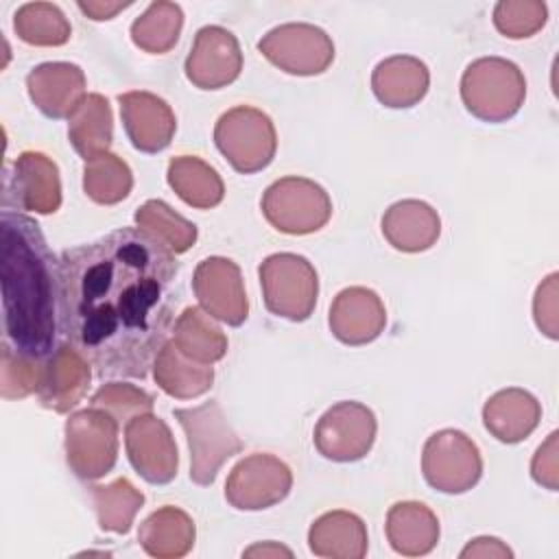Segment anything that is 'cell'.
Wrapping results in <instances>:
<instances>
[{"mask_svg": "<svg viewBox=\"0 0 559 559\" xmlns=\"http://www.w3.org/2000/svg\"><path fill=\"white\" fill-rule=\"evenodd\" d=\"M177 273L175 253L140 227L61 253V332L98 378H146L175 325Z\"/></svg>", "mask_w": 559, "mask_h": 559, "instance_id": "obj_1", "label": "cell"}, {"mask_svg": "<svg viewBox=\"0 0 559 559\" xmlns=\"http://www.w3.org/2000/svg\"><path fill=\"white\" fill-rule=\"evenodd\" d=\"M0 284L4 341L15 354L46 362L57 349L59 260L52 255L37 221L2 210Z\"/></svg>", "mask_w": 559, "mask_h": 559, "instance_id": "obj_2", "label": "cell"}, {"mask_svg": "<svg viewBox=\"0 0 559 559\" xmlns=\"http://www.w3.org/2000/svg\"><path fill=\"white\" fill-rule=\"evenodd\" d=\"M526 96L522 70L502 57H480L461 76V100L465 109L483 122H504L513 118Z\"/></svg>", "mask_w": 559, "mask_h": 559, "instance_id": "obj_3", "label": "cell"}, {"mask_svg": "<svg viewBox=\"0 0 559 559\" xmlns=\"http://www.w3.org/2000/svg\"><path fill=\"white\" fill-rule=\"evenodd\" d=\"M173 415L188 437L190 478L203 487L212 485L221 465L242 450V441L216 400L194 408H175Z\"/></svg>", "mask_w": 559, "mask_h": 559, "instance_id": "obj_4", "label": "cell"}, {"mask_svg": "<svg viewBox=\"0 0 559 559\" xmlns=\"http://www.w3.org/2000/svg\"><path fill=\"white\" fill-rule=\"evenodd\" d=\"M214 144L236 173L253 175L273 162L277 135L264 111L238 105L216 120Z\"/></svg>", "mask_w": 559, "mask_h": 559, "instance_id": "obj_5", "label": "cell"}, {"mask_svg": "<svg viewBox=\"0 0 559 559\" xmlns=\"http://www.w3.org/2000/svg\"><path fill=\"white\" fill-rule=\"evenodd\" d=\"M258 273L269 312L295 323L312 314L319 295V277L304 255L273 253L264 258Z\"/></svg>", "mask_w": 559, "mask_h": 559, "instance_id": "obj_6", "label": "cell"}, {"mask_svg": "<svg viewBox=\"0 0 559 559\" xmlns=\"http://www.w3.org/2000/svg\"><path fill=\"white\" fill-rule=\"evenodd\" d=\"M262 214L282 234L304 236L319 231L332 216L330 194L312 179L282 177L262 194Z\"/></svg>", "mask_w": 559, "mask_h": 559, "instance_id": "obj_7", "label": "cell"}, {"mask_svg": "<svg viewBox=\"0 0 559 559\" xmlns=\"http://www.w3.org/2000/svg\"><path fill=\"white\" fill-rule=\"evenodd\" d=\"M118 419L105 408L79 411L66 421V461L85 480L111 472L118 459Z\"/></svg>", "mask_w": 559, "mask_h": 559, "instance_id": "obj_8", "label": "cell"}, {"mask_svg": "<svg viewBox=\"0 0 559 559\" xmlns=\"http://www.w3.org/2000/svg\"><path fill=\"white\" fill-rule=\"evenodd\" d=\"M426 483L443 493H465L483 474V459L476 443L461 430L445 428L428 437L421 452Z\"/></svg>", "mask_w": 559, "mask_h": 559, "instance_id": "obj_9", "label": "cell"}, {"mask_svg": "<svg viewBox=\"0 0 559 559\" xmlns=\"http://www.w3.org/2000/svg\"><path fill=\"white\" fill-rule=\"evenodd\" d=\"M258 50L280 70L297 76H314L334 61L332 37L306 22H290L271 28L260 41Z\"/></svg>", "mask_w": 559, "mask_h": 559, "instance_id": "obj_10", "label": "cell"}, {"mask_svg": "<svg viewBox=\"0 0 559 559\" xmlns=\"http://www.w3.org/2000/svg\"><path fill=\"white\" fill-rule=\"evenodd\" d=\"M376 415L360 402H338L330 406L314 426V448L321 456L336 463H352L373 445L376 439Z\"/></svg>", "mask_w": 559, "mask_h": 559, "instance_id": "obj_11", "label": "cell"}, {"mask_svg": "<svg viewBox=\"0 0 559 559\" xmlns=\"http://www.w3.org/2000/svg\"><path fill=\"white\" fill-rule=\"evenodd\" d=\"M52 214L61 205V181L57 164L37 151H24L13 168L2 170V207Z\"/></svg>", "mask_w": 559, "mask_h": 559, "instance_id": "obj_12", "label": "cell"}, {"mask_svg": "<svg viewBox=\"0 0 559 559\" xmlns=\"http://www.w3.org/2000/svg\"><path fill=\"white\" fill-rule=\"evenodd\" d=\"M293 487L290 467L273 454H251L227 476L225 498L234 509L260 511L282 502Z\"/></svg>", "mask_w": 559, "mask_h": 559, "instance_id": "obj_13", "label": "cell"}, {"mask_svg": "<svg viewBox=\"0 0 559 559\" xmlns=\"http://www.w3.org/2000/svg\"><path fill=\"white\" fill-rule=\"evenodd\" d=\"M124 445L133 469L151 485H166L177 476V445L170 428L153 413H142L124 424Z\"/></svg>", "mask_w": 559, "mask_h": 559, "instance_id": "obj_14", "label": "cell"}, {"mask_svg": "<svg viewBox=\"0 0 559 559\" xmlns=\"http://www.w3.org/2000/svg\"><path fill=\"white\" fill-rule=\"evenodd\" d=\"M186 76L199 90H221L242 70V52L234 33L223 26H203L186 57Z\"/></svg>", "mask_w": 559, "mask_h": 559, "instance_id": "obj_15", "label": "cell"}, {"mask_svg": "<svg viewBox=\"0 0 559 559\" xmlns=\"http://www.w3.org/2000/svg\"><path fill=\"white\" fill-rule=\"evenodd\" d=\"M192 288L201 308L227 325H242L247 321L249 304L242 286L240 269L234 260L212 255L197 264Z\"/></svg>", "mask_w": 559, "mask_h": 559, "instance_id": "obj_16", "label": "cell"}, {"mask_svg": "<svg viewBox=\"0 0 559 559\" xmlns=\"http://www.w3.org/2000/svg\"><path fill=\"white\" fill-rule=\"evenodd\" d=\"M118 103L122 124L133 148L142 153H159L173 142L177 120L164 98L133 90L120 94Z\"/></svg>", "mask_w": 559, "mask_h": 559, "instance_id": "obj_17", "label": "cell"}, {"mask_svg": "<svg viewBox=\"0 0 559 559\" xmlns=\"http://www.w3.org/2000/svg\"><path fill=\"white\" fill-rule=\"evenodd\" d=\"M332 334L345 345H367L380 336L386 325V310L378 293L365 286L343 288L328 317Z\"/></svg>", "mask_w": 559, "mask_h": 559, "instance_id": "obj_18", "label": "cell"}, {"mask_svg": "<svg viewBox=\"0 0 559 559\" xmlns=\"http://www.w3.org/2000/svg\"><path fill=\"white\" fill-rule=\"evenodd\" d=\"M26 87L35 107L55 120H70V116L87 96L83 70L68 61L39 63L28 72Z\"/></svg>", "mask_w": 559, "mask_h": 559, "instance_id": "obj_19", "label": "cell"}, {"mask_svg": "<svg viewBox=\"0 0 559 559\" xmlns=\"http://www.w3.org/2000/svg\"><path fill=\"white\" fill-rule=\"evenodd\" d=\"M90 378V360L70 343H66L59 345L46 360L35 393L41 406L55 413H68L85 397Z\"/></svg>", "mask_w": 559, "mask_h": 559, "instance_id": "obj_20", "label": "cell"}, {"mask_svg": "<svg viewBox=\"0 0 559 559\" xmlns=\"http://www.w3.org/2000/svg\"><path fill=\"white\" fill-rule=\"evenodd\" d=\"M428 85V66L411 55H393L382 59L371 72V90L376 98L391 109L417 105L426 96Z\"/></svg>", "mask_w": 559, "mask_h": 559, "instance_id": "obj_21", "label": "cell"}, {"mask_svg": "<svg viewBox=\"0 0 559 559\" xmlns=\"http://www.w3.org/2000/svg\"><path fill=\"white\" fill-rule=\"evenodd\" d=\"M382 234L397 251L419 253L437 242L441 234V218L428 203L404 199L384 212Z\"/></svg>", "mask_w": 559, "mask_h": 559, "instance_id": "obj_22", "label": "cell"}, {"mask_svg": "<svg viewBox=\"0 0 559 559\" xmlns=\"http://www.w3.org/2000/svg\"><path fill=\"white\" fill-rule=\"evenodd\" d=\"M542 406L537 397L524 389H502L493 393L483 408L485 428L502 443L526 439L539 424Z\"/></svg>", "mask_w": 559, "mask_h": 559, "instance_id": "obj_23", "label": "cell"}, {"mask_svg": "<svg viewBox=\"0 0 559 559\" xmlns=\"http://www.w3.org/2000/svg\"><path fill=\"white\" fill-rule=\"evenodd\" d=\"M308 546L317 557L360 559L367 555L365 522L352 511H328L312 522Z\"/></svg>", "mask_w": 559, "mask_h": 559, "instance_id": "obj_24", "label": "cell"}, {"mask_svg": "<svg viewBox=\"0 0 559 559\" xmlns=\"http://www.w3.org/2000/svg\"><path fill=\"white\" fill-rule=\"evenodd\" d=\"M386 539L404 557L428 555L439 542V520L421 502H397L386 513Z\"/></svg>", "mask_w": 559, "mask_h": 559, "instance_id": "obj_25", "label": "cell"}, {"mask_svg": "<svg viewBox=\"0 0 559 559\" xmlns=\"http://www.w3.org/2000/svg\"><path fill=\"white\" fill-rule=\"evenodd\" d=\"M153 378L159 389L177 400H192L212 389V365L186 356L173 341H166L153 362Z\"/></svg>", "mask_w": 559, "mask_h": 559, "instance_id": "obj_26", "label": "cell"}, {"mask_svg": "<svg viewBox=\"0 0 559 559\" xmlns=\"http://www.w3.org/2000/svg\"><path fill=\"white\" fill-rule=\"evenodd\" d=\"M138 542L151 557H183L194 544V522L177 507H162L140 524Z\"/></svg>", "mask_w": 559, "mask_h": 559, "instance_id": "obj_27", "label": "cell"}, {"mask_svg": "<svg viewBox=\"0 0 559 559\" xmlns=\"http://www.w3.org/2000/svg\"><path fill=\"white\" fill-rule=\"evenodd\" d=\"M166 179L177 197L197 210L216 207L225 197V186L218 173L194 155L173 157Z\"/></svg>", "mask_w": 559, "mask_h": 559, "instance_id": "obj_28", "label": "cell"}, {"mask_svg": "<svg viewBox=\"0 0 559 559\" xmlns=\"http://www.w3.org/2000/svg\"><path fill=\"white\" fill-rule=\"evenodd\" d=\"M111 107L105 96L87 94L76 111L70 116L68 135L74 151L87 162L96 155L109 153L114 124H111Z\"/></svg>", "mask_w": 559, "mask_h": 559, "instance_id": "obj_29", "label": "cell"}, {"mask_svg": "<svg viewBox=\"0 0 559 559\" xmlns=\"http://www.w3.org/2000/svg\"><path fill=\"white\" fill-rule=\"evenodd\" d=\"M173 343L190 358L212 365L227 354V336L201 308H186L175 321Z\"/></svg>", "mask_w": 559, "mask_h": 559, "instance_id": "obj_30", "label": "cell"}, {"mask_svg": "<svg viewBox=\"0 0 559 559\" xmlns=\"http://www.w3.org/2000/svg\"><path fill=\"white\" fill-rule=\"evenodd\" d=\"M183 11L175 2H153L148 9L133 20L131 39L138 48L151 55L168 52L181 33Z\"/></svg>", "mask_w": 559, "mask_h": 559, "instance_id": "obj_31", "label": "cell"}, {"mask_svg": "<svg viewBox=\"0 0 559 559\" xmlns=\"http://www.w3.org/2000/svg\"><path fill=\"white\" fill-rule=\"evenodd\" d=\"M13 28L17 37L31 46H63L72 26L63 11L52 2H26L15 11Z\"/></svg>", "mask_w": 559, "mask_h": 559, "instance_id": "obj_32", "label": "cell"}, {"mask_svg": "<svg viewBox=\"0 0 559 559\" xmlns=\"http://www.w3.org/2000/svg\"><path fill=\"white\" fill-rule=\"evenodd\" d=\"M133 188L131 168L114 153H103L85 162L83 190L100 205H114L129 197Z\"/></svg>", "mask_w": 559, "mask_h": 559, "instance_id": "obj_33", "label": "cell"}, {"mask_svg": "<svg viewBox=\"0 0 559 559\" xmlns=\"http://www.w3.org/2000/svg\"><path fill=\"white\" fill-rule=\"evenodd\" d=\"M92 498L98 515V526L111 533H129L135 513L144 504L142 491H138L127 478H118L109 485L92 487Z\"/></svg>", "mask_w": 559, "mask_h": 559, "instance_id": "obj_34", "label": "cell"}, {"mask_svg": "<svg viewBox=\"0 0 559 559\" xmlns=\"http://www.w3.org/2000/svg\"><path fill=\"white\" fill-rule=\"evenodd\" d=\"M135 223L140 229L155 236L173 253L188 251L197 240V227L181 214H177L168 203L151 199L135 212Z\"/></svg>", "mask_w": 559, "mask_h": 559, "instance_id": "obj_35", "label": "cell"}, {"mask_svg": "<svg viewBox=\"0 0 559 559\" xmlns=\"http://www.w3.org/2000/svg\"><path fill=\"white\" fill-rule=\"evenodd\" d=\"M544 2H511L502 0L493 9L496 28L509 39H524L535 35L546 24Z\"/></svg>", "mask_w": 559, "mask_h": 559, "instance_id": "obj_36", "label": "cell"}, {"mask_svg": "<svg viewBox=\"0 0 559 559\" xmlns=\"http://www.w3.org/2000/svg\"><path fill=\"white\" fill-rule=\"evenodd\" d=\"M153 402V395L131 384H105L92 395V406L105 408L118 419V424H127L131 417L142 413H151Z\"/></svg>", "mask_w": 559, "mask_h": 559, "instance_id": "obj_37", "label": "cell"}, {"mask_svg": "<svg viewBox=\"0 0 559 559\" xmlns=\"http://www.w3.org/2000/svg\"><path fill=\"white\" fill-rule=\"evenodd\" d=\"M46 362H37L15 354L11 347L2 345V367H0V384L2 397L15 400L24 397L39 386V378Z\"/></svg>", "mask_w": 559, "mask_h": 559, "instance_id": "obj_38", "label": "cell"}, {"mask_svg": "<svg viewBox=\"0 0 559 559\" xmlns=\"http://www.w3.org/2000/svg\"><path fill=\"white\" fill-rule=\"evenodd\" d=\"M533 312H535L537 328L548 338H557V273L548 275L537 286L535 301H533Z\"/></svg>", "mask_w": 559, "mask_h": 559, "instance_id": "obj_39", "label": "cell"}, {"mask_svg": "<svg viewBox=\"0 0 559 559\" xmlns=\"http://www.w3.org/2000/svg\"><path fill=\"white\" fill-rule=\"evenodd\" d=\"M557 432H552L548 437V441L537 450L535 459H533V465H531V474L533 478L548 487L550 491H557Z\"/></svg>", "mask_w": 559, "mask_h": 559, "instance_id": "obj_40", "label": "cell"}, {"mask_svg": "<svg viewBox=\"0 0 559 559\" xmlns=\"http://www.w3.org/2000/svg\"><path fill=\"white\" fill-rule=\"evenodd\" d=\"M467 557H513V552L496 537H476L461 550V559Z\"/></svg>", "mask_w": 559, "mask_h": 559, "instance_id": "obj_41", "label": "cell"}, {"mask_svg": "<svg viewBox=\"0 0 559 559\" xmlns=\"http://www.w3.org/2000/svg\"><path fill=\"white\" fill-rule=\"evenodd\" d=\"M131 7V2H79V9L96 20V22H103V20H111L116 13H120L122 9Z\"/></svg>", "mask_w": 559, "mask_h": 559, "instance_id": "obj_42", "label": "cell"}, {"mask_svg": "<svg viewBox=\"0 0 559 559\" xmlns=\"http://www.w3.org/2000/svg\"><path fill=\"white\" fill-rule=\"evenodd\" d=\"M253 555H262V557H269V555H286V557H290L293 552H290L288 548H284V546H277V544L269 542V544L251 546L249 550H245V552H242V557H253Z\"/></svg>", "mask_w": 559, "mask_h": 559, "instance_id": "obj_43", "label": "cell"}]
</instances>
